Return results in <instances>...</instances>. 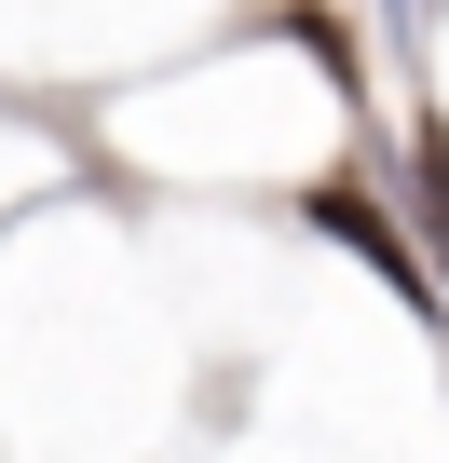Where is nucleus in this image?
I'll list each match as a JSON object with an SVG mask.
<instances>
[{
    "label": "nucleus",
    "instance_id": "nucleus-1",
    "mask_svg": "<svg viewBox=\"0 0 449 463\" xmlns=\"http://www.w3.org/2000/svg\"><path fill=\"white\" fill-rule=\"evenodd\" d=\"M300 218L327 232V246H354V260H381V287H395L408 314H449V300H435V273H422V246H408V232H395V218H381V204H368L354 177H327V191H313Z\"/></svg>",
    "mask_w": 449,
    "mask_h": 463
},
{
    "label": "nucleus",
    "instance_id": "nucleus-2",
    "mask_svg": "<svg viewBox=\"0 0 449 463\" xmlns=\"http://www.w3.org/2000/svg\"><path fill=\"white\" fill-rule=\"evenodd\" d=\"M408 218H422V273H435V300H449V123L408 137Z\"/></svg>",
    "mask_w": 449,
    "mask_h": 463
}]
</instances>
